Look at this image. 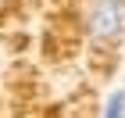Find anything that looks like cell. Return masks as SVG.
I'll return each mask as SVG.
<instances>
[{
  "mask_svg": "<svg viewBox=\"0 0 125 118\" xmlns=\"http://www.w3.org/2000/svg\"><path fill=\"white\" fill-rule=\"evenodd\" d=\"M86 29L93 39H118L125 32V0H93Z\"/></svg>",
  "mask_w": 125,
  "mask_h": 118,
  "instance_id": "obj_1",
  "label": "cell"
},
{
  "mask_svg": "<svg viewBox=\"0 0 125 118\" xmlns=\"http://www.w3.org/2000/svg\"><path fill=\"white\" fill-rule=\"evenodd\" d=\"M104 118H125V89H115L104 104Z\"/></svg>",
  "mask_w": 125,
  "mask_h": 118,
  "instance_id": "obj_2",
  "label": "cell"
}]
</instances>
